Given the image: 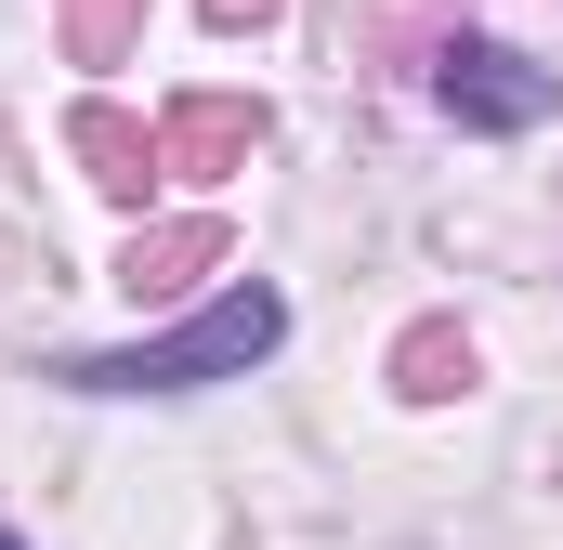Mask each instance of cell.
Instances as JSON below:
<instances>
[{
	"mask_svg": "<svg viewBox=\"0 0 563 550\" xmlns=\"http://www.w3.org/2000/svg\"><path fill=\"white\" fill-rule=\"evenodd\" d=\"M276 341H288V288H276V275H223V288H210L197 315H170L157 341H119V354H53L40 381H53V394H92V407L223 394V381H250Z\"/></svg>",
	"mask_w": 563,
	"mask_h": 550,
	"instance_id": "cell-1",
	"label": "cell"
},
{
	"mask_svg": "<svg viewBox=\"0 0 563 550\" xmlns=\"http://www.w3.org/2000/svg\"><path fill=\"white\" fill-rule=\"evenodd\" d=\"M432 106L459 119V132H551L563 119V66H538V53H511V40H445L432 53Z\"/></svg>",
	"mask_w": 563,
	"mask_h": 550,
	"instance_id": "cell-2",
	"label": "cell"
},
{
	"mask_svg": "<svg viewBox=\"0 0 563 550\" xmlns=\"http://www.w3.org/2000/svg\"><path fill=\"white\" fill-rule=\"evenodd\" d=\"M236 144H263V106H197V119L170 132V170H210V157H236Z\"/></svg>",
	"mask_w": 563,
	"mask_h": 550,
	"instance_id": "cell-3",
	"label": "cell"
},
{
	"mask_svg": "<svg viewBox=\"0 0 563 550\" xmlns=\"http://www.w3.org/2000/svg\"><path fill=\"white\" fill-rule=\"evenodd\" d=\"M459 381H472V341L420 328V341H407V394H459Z\"/></svg>",
	"mask_w": 563,
	"mask_h": 550,
	"instance_id": "cell-4",
	"label": "cell"
},
{
	"mask_svg": "<svg viewBox=\"0 0 563 550\" xmlns=\"http://www.w3.org/2000/svg\"><path fill=\"white\" fill-rule=\"evenodd\" d=\"M263 13H276V0H210V26H263Z\"/></svg>",
	"mask_w": 563,
	"mask_h": 550,
	"instance_id": "cell-5",
	"label": "cell"
},
{
	"mask_svg": "<svg viewBox=\"0 0 563 550\" xmlns=\"http://www.w3.org/2000/svg\"><path fill=\"white\" fill-rule=\"evenodd\" d=\"M0 550H26V538H13V525H0Z\"/></svg>",
	"mask_w": 563,
	"mask_h": 550,
	"instance_id": "cell-6",
	"label": "cell"
}]
</instances>
